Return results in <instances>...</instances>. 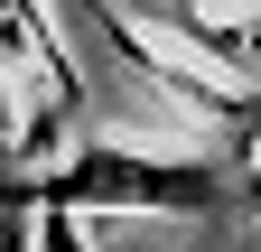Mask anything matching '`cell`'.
Returning a JSON list of instances; mask_svg holds the SVG:
<instances>
[{
	"label": "cell",
	"mask_w": 261,
	"mask_h": 252,
	"mask_svg": "<svg viewBox=\"0 0 261 252\" xmlns=\"http://www.w3.org/2000/svg\"><path fill=\"white\" fill-rule=\"evenodd\" d=\"M243 196V159L215 149H140V140H93L38 178L0 168V206L28 215H224Z\"/></svg>",
	"instance_id": "6da1fadb"
}]
</instances>
